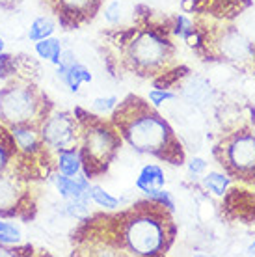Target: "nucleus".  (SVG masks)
<instances>
[{"instance_id": "nucleus-1", "label": "nucleus", "mask_w": 255, "mask_h": 257, "mask_svg": "<svg viewBox=\"0 0 255 257\" xmlns=\"http://www.w3.org/2000/svg\"><path fill=\"white\" fill-rule=\"evenodd\" d=\"M173 211L155 199L136 201L119 212L86 214L71 233L73 255L162 257L173 246Z\"/></svg>"}, {"instance_id": "nucleus-2", "label": "nucleus", "mask_w": 255, "mask_h": 257, "mask_svg": "<svg viewBox=\"0 0 255 257\" xmlns=\"http://www.w3.org/2000/svg\"><path fill=\"white\" fill-rule=\"evenodd\" d=\"M172 17L160 15L147 6H138L127 26H114L102 34V52L112 75L157 78L175 62Z\"/></svg>"}, {"instance_id": "nucleus-3", "label": "nucleus", "mask_w": 255, "mask_h": 257, "mask_svg": "<svg viewBox=\"0 0 255 257\" xmlns=\"http://www.w3.org/2000/svg\"><path fill=\"white\" fill-rule=\"evenodd\" d=\"M110 121L134 151L151 155L172 166H183L186 162L185 148L172 125L144 97L131 93L117 101L110 112Z\"/></svg>"}, {"instance_id": "nucleus-4", "label": "nucleus", "mask_w": 255, "mask_h": 257, "mask_svg": "<svg viewBox=\"0 0 255 257\" xmlns=\"http://www.w3.org/2000/svg\"><path fill=\"white\" fill-rule=\"evenodd\" d=\"M196 45L194 51L205 62L233 65L244 73H253L255 43H251L229 21L194 15Z\"/></svg>"}, {"instance_id": "nucleus-5", "label": "nucleus", "mask_w": 255, "mask_h": 257, "mask_svg": "<svg viewBox=\"0 0 255 257\" xmlns=\"http://www.w3.org/2000/svg\"><path fill=\"white\" fill-rule=\"evenodd\" d=\"M75 116L80 123V157H82V174L88 179L101 177L110 170L115 155L119 153L123 138L119 136L110 117L88 112L77 106Z\"/></svg>"}, {"instance_id": "nucleus-6", "label": "nucleus", "mask_w": 255, "mask_h": 257, "mask_svg": "<svg viewBox=\"0 0 255 257\" xmlns=\"http://www.w3.org/2000/svg\"><path fill=\"white\" fill-rule=\"evenodd\" d=\"M52 101L38 86L32 73H17L0 90V121L13 125H41L52 112Z\"/></svg>"}, {"instance_id": "nucleus-7", "label": "nucleus", "mask_w": 255, "mask_h": 257, "mask_svg": "<svg viewBox=\"0 0 255 257\" xmlns=\"http://www.w3.org/2000/svg\"><path fill=\"white\" fill-rule=\"evenodd\" d=\"M212 155L231 181L255 188V125L225 131L214 144Z\"/></svg>"}, {"instance_id": "nucleus-8", "label": "nucleus", "mask_w": 255, "mask_h": 257, "mask_svg": "<svg viewBox=\"0 0 255 257\" xmlns=\"http://www.w3.org/2000/svg\"><path fill=\"white\" fill-rule=\"evenodd\" d=\"M38 212L34 181L17 172L0 174V216L2 218L32 220Z\"/></svg>"}, {"instance_id": "nucleus-9", "label": "nucleus", "mask_w": 255, "mask_h": 257, "mask_svg": "<svg viewBox=\"0 0 255 257\" xmlns=\"http://www.w3.org/2000/svg\"><path fill=\"white\" fill-rule=\"evenodd\" d=\"M41 138L47 149L56 157L60 151L78 148L80 142V123L75 112L54 110L41 123Z\"/></svg>"}, {"instance_id": "nucleus-10", "label": "nucleus", "mask_w": 255, "mask_h": 257, "mask_svg": "<svg viewBox=\"0 0 255 257\" xmlns=\"http://www.w3.org/2000/svg\"><path fill=\"white\" fill-rule=\"evenodd\" d=\"M222 214L227 222L240 225H255V188L246 185L229 187L222 196Z\"/></svg>"}, {"instance_id": "nucleus-11", "label": "nucleus", "mask_w": 255, "mask_h": 257, "mask_svg": "<svg viewBox=\"0 0 255 257\" xmlns=\"http://www.w3.org/2000/svg\"><path fill=\"white\" fill-rule=\"evenodd\" d=\"M104 0H47L51 12L65 30H75L95 19Z\"/></svg>"}, {"instance_id": "nucleus-12", "label": "nucleus", "mask_w": 255, "mask_h": 257, "mask_svg": "<svg viewBox=\"0 0 255 257\" xmlns=\"http://www.w3.org/2000/svg\"><path fill=\"white\" fill-rule=\"evenodd\" d=\"M181 6L192 15H207L233 23L251 6V0H183Z\"/></svg>"}, {"instance_id": "nucleus-13", "label": "nucleus", "mask_w": 255, "mask_h": 257, "mask_svg": "<svg viewBox=\"0 0 255 257\" xmlns=\"http://www.w3.org/2000/svg\"><path fill=\"white\" fill-rule=\"evenodd\" d=\"M4 172H17L26 179L36 181L28 164L23 159L19 148H17L12 128L0 121V174H4Z\"/></svg>"}, {"instance_id": "nucleus-14", "label": "nucleus", "mask_w": 255, "mask_h": 257, "mask_svg": "<svg viewBox=\"0 0 255 257\" xmlns=\"http://www.w3.org/2000/svg\"><path fill=\"white\" fill-rule=\"evenodd\" d=\"M177 90V97H183L188 104L194 106H203V104L211 103L212 97H214V90H212V84L207 78L199 77L196 73L188 71L185 77L181 78L175 88Z\"/></svg>"}, {"instance_id": "nucleus-15", "label": "nucleus", "mask_w": 255, "mask_h": 257, "mask_svg": "<svg viewBox=\"0 0 255 257\" xmlns=\"http://www.w3.org/2000/svg\"><path fill=\"white\" fill-rule=\"evenodd\" d=\"M52 181L56 185V190L60 192V196L64 199H77L82 198V196H88L89 194V179L80 172V174L73 175H64L58 172L56 175H52Z\"/></svg>"}, {"instance_id": "nucleus-16", "label": "nucleus", "mask_w": 255, "mask_h": 257, "mask_svg": "<svg viewBox=\"0 0 255 257\" xmlns=\"http://www.w3.org/2000/svg\"><path fill=\"white\" fill-rule=\"evenodd\" d=\"M166 177H164V170L157 164H147L142 168L140 175L136 179V187L140 188L142 192L146 194L153 188H164Z\"/></svg>"}, {"instance_id": "nucleus-17", "label": "nucleus", "mask_w": 255, "mask_h": 257, "mask_svg": "<svg viewBox=\"0 0 255 257\" xmlns=\"http://www.w3.org/2000/svg\"><path fill=\"white\" fill-rule=\"evenodd\" d=\"M56 170L64 175H77L82 172V157H80V149H65L56 155Z\"/></svg>"}, {"instance_id": "nucleus-18", "label": "nucleus", "mask_w": 255, "mask_h": 257, "mask_svg": "<svg viewBox=\"0 0 255 257\" xmlns=\"http://www.w3.org/2000/svg\"><path fill=\"white\" fill-rule=\"evenodd\" d=\"M58 78H60L71 91H78L80 84L91 82L93 77H91V73H89V69L86 65H82L80 62H75V64L69 65Z\"/></svg>"}, {"instance_id": "nucleus-19", "label": "nucleus", "mask_w": 255, "mask_h": 257, "mask_svg": "<svg viewBox=\"0 0 255 257\" xmlns=\"http://www.w3.org/2000/svg\"><path fill=\"white\" fill-rule=\"evenodd\" d=\"M36 54H38L39 58L43 60H49L52 64H56L60 62V54H62V43L54 38H45V39H39L36 41Z\"/></svg>"}, {"instance_id": "nucleus-20", "label": "nucleus", "mask_w": 255, "mask_h": 257, "mask_svg": "<svg viewBox=\"0 0 255 257\" xmlns=\"http://www.w3.org/2000/svg\"><path fill=\"white\" fill-rule=\"evenodd\" d=\"M201 185L214 196L222 198L223 194L227 192V188L231 187V179L225 174H220V172H209L201 177Z\"/></svg>"}, {"instance_id": "nucleus-21", "label": "nucleus", "mask_w": 255, "mask_h": 257, "mask_svg": "<svg viewBox=\"0 0 255 257\" xmlns=\"http://www.w3.org/2000/svg\"><path fill=\"white\" fill-rule=\"evenodd\" d=\"M54 30H56V23H54V19L49 17V15H43V17L34 19V23L30 25V30H28V38L36 43V41H39V39L51 38L52 34H54Z\"/></svg>"}, {"instance_id": "nucleus-22", "label": "nucleus", "mask_w": 255, "mask_h": 257, "mask_svg": "<svg viewBox=\"0 0 255 257\" xmlns=\"http://www.w3.org/2000/svg\"><path fill=\"white\" fill-rule=\"evenodd\" d=\"M89 194H91V201L97 203L99 207L102 209H106V211H115L117 207H119V199L114 198V196H110L106 190L99 185H91L89 187Z\"/></svg>"}, {"instance_id": "nucleus-23", "label": "nucleus", "mask_w": 255, "mask_h": 257, "mask_svg": "<svg viewBox=\"0 0 255 257\" xmlns=\"http://www.w3.org/2000/svg\"><path fill=\"white\" fill-rule=\"evenodd\" d=\"M172 32H173V36H177L179 39L186 41V38L194 32V23H192V19H188L186 15H183V13L173 15L172 17Z\"/></svg>"}, {"instance_id": "nucleus-24", "label": "nucleus", "mask_w": 255, "mask_h": 257, "mask_svg": "<svg viewBox=\"0 0 255 257\" xmlns=\"http://www.w3.org/2000/svg\"><path fill=\"white\" fill-rule=\"evenodd\" d=\"M23 235L21 229L12 222H0V242L2 244H19Z\"/></svg>"}, {"instance_id": "nucleus-25", "label": "nucleus", "mask_w": 255, "mask_h": 257, "mask_svg": "<svg viewBox=\"0 0 255 257\" xmlns=\"http://www.w3.org/2000/svg\"><path fill=\"white\" fill-rule=\"evenodd\" d=\"M123 12H125V8H123L121 2L114 0V2H110L108 6L104 8V19L108 21L112 26H117L123 19Z\"/></svg>"}, {"instance_id": "nucleus-26", "label": "nucleus", "mask_w": 255, "mask_h": 257, "mask_svg": "<svg viewBox=\"0 0 255 257\" xmlns=\"http://www.w3.org/2000/svg\"><path fill=\"white\" fill-rule=\"evenodd\" d=\"M32 246H21L17 248L15 244H2L0 242V257H26V255H34Z\"/></svg>"}, {"instance_id": "nucleus-27", "label": "nucleus", "mask_w": 255, "mask_h": 257, "mask_svg": "<svg viewBox=\"0 0 255 257\" xmlns=\"http://www.w3.org/2000/svg\"><path fill=\"white\" fill-rule=\"evenodd\" d=\"M117 97L110 95V97H99V99H95L93 101V110H95V114H101V116H104V114H110L112 110L115 108V104H117Z\"/></svg>"}, {"instance_id": "nucleus-28", "label": "nucleus", "mask_w": 255, "mask_h": 257, "mask_svg": "<svg viewBox=\"0 0 255 257\" xmlns=\"http://www.w3.org/2000/svg\"><path fill=\"white\" fill-rule=\"evenodd\" d=\"M172 99H177V93L173 90H160V88H155V90L149 91V101L153 106H160L164 101H172Z\"/></svg>"}, {"instance_id": "nucleus-29", "label": "nucleus", "mask_w": 255, "mask_h": 257, "mask_svg": "<svg viewBox=\"0 0 255 257\" xmlns=\"http://www.w3.org/2000/svg\"><path fill=\"white\" fill-rule=\"evenodd\" d=\"M147 198L155 199V201H159V203H162V205H166L170 211H173L175 209V203H173L172 196H170V192L168 190H164V188H153V190H149V192H146Z\"/></svg>"}, {"instance_id": "nucleus-30", "label": "nucleus", "mask_w": 255, "mask_h": 257, "mask_svg": "<svg viewBox=\"0 0 255 257\" xmlns=\"http://www.w3.org/2000/svg\"><path fill=\"white\" fill-rule=\"evenodd\" d=\"M188 172H190V175H199V174H203L205 170H207V162L203 161V159H199V157H194L188 164Z\"/></svg>"}, {"instance_id": "nucleus-31", "label": "nucleus", "mask_w": 255, "mask_h": 257, "mask_svg": "<svg viewBox=\"0 0 255 257\" xmlns=\"http://www.w3.org/2000/svg\"><path fill=\"white\" fill-rule=\"evenodd\" d=\"M248 251H249V253H255V240H253V244H249Z\"/></svg>"}, {"instance_id": "nucleus-32", "label": "nucleus", "mask_w": 255, "mask_h": 257, "mask_svg": "<svg viewBox=\"0 0 255 257\" xmlns=\"http://www.w3.org/2000/svg\"><path fill=\"white\" fill-rule=\"evenodd\" d=\"M2 51H4V39L0 38V54H2Z\"/></svg>"}, {"instance_id": "nucleus-33", "label": "nucleus", "mask_w": 255, "mask_h": 257, "mask_svg": "<svg viewBox=\"0 0 255 257\" xmlns=\"http://www.w3.org/2000/svg\"><path fill=\"white\" fill-rule=\"evenodd\" d=\"M251 75H255V54H253V73Z\"/></svg>"}, {"instance_id": "nucleus-34", "label": "nucleus", "mask_w": 255, "mask_h": 257, "mask_svg": "<svg viewBox=\"0 0 255 257\" xmlns=\"http://www.w3.org/2000/svg\"><path fill=\"white\" fill-rule=\"evenodd\" d=\"M253 106H255V104H253Z\"/></svg>"}]
</instances>
